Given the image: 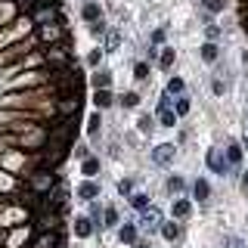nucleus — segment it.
<instances>
[{
    "label": "nucleus",
    "instance_id": "nucleus-1",
    "mask_svg": "<svg viewBox=\"0 0 248 248\" xmlns=\"http://www.w3.org/2000/svg\"><path fill=\"white\" fill-rule=\"evenodd\" d=\"M174 155H177V149L170 143H161V146H155V149H152L155 165H170V161H174Z\"/></svg>",
    "mask_w": 248,
    "mask_h": 248
},
{
    "label": "nucleus",
    "instance_id": "nucleus-2",
    "mask_svg": "<svg viewBox=\"0 0 248 248\" xmlns=\"http://www.w3.org/2000/svg\"><path fill=\"white\" fill-rule=\"evenodd\" d=\"M208 168L214 170V174H227V168H230V161L220 155V149H211L208 152Z\"/></svg>",
    "mask_w": 248,
    "mask_h": 248
},
{
    "label": "nucleus",
    "instance_id": "nucleus-3",
    "mask_svg": "<svg viewBox=\"0 0 248 248\" xmlns=\"http://www.w3.org/2000/svg\"><path fill=\"white\" fill-rule=\"evenodd\" d=\"M140 223H143L146 230H155L161 223V214H158V208H146L143 211V217H140Z\"/></svg>",
    "mask_w": 248,
    "mask_h": 248
},
{
    "label": "nucleus",
    "instance_id": "nucleus-4",
    "mask_svg": "<svg viewBox=\"0 0 248 248\" xmlns=\"http://www.w3.org/2000/svg\"><path fill=\"white\" fill-rule=\"evenodd\" d=\"M31 186H34L37 192H46L53 186V174H46V170H41V174H34L31 177Z\"/></svg>",
    "mask_w": 248,
    "mask_h": 248
},
{
    "label": "nucleus",
    "instance_id": "nucleus-5",
    "mask_svg": "<svg viewBox=\"0 0 248 248\" xmlns=\"http://www.w3.org/2000/svg\"><path fill=\"white\" fill-rule=\"evenodd\" d=\"M37 227H41L44 232H53V230L59 227V217L53 214V211H44V214H41V220H37Z\"/></svg>",
    "mask_w": 248,
    "mask_h": 248
},
{
    "label": "nucleus",
    "instance_id": "nucleus-6",
    "mask_svg": "<svg viewBox=\"0 0 248 248\" xmlns=\"http://www.w3.org/2000/svg\"><path fill=\"white\" fill-rule=\"evenodd\" d=\"M90 232H93V220H90V217H78V220H75V236L87 239Z\"/></svg>",
    "mask_w": 248,
    "mask_h": 248
},
{
    "label": "nucleus",
    "instance_id": "nucleus-7",
    "mask_svg": "<svg viewBox=\"0 0 248 248\" xmlns=\"http://www.w3.org/2000/svg\"><path fill=\"white\" fill-rule=\"evenodd\" d=\"M34 248H59V239L53 236V232H41V236L34 239Z\"/></svg>",
    "mask_w": 248,
    "mask_h": 248
},
{
    "label": "nucleus",
    "instance_id": "nucleus-8",
    "mask_svg": "<svg viewBox=\"0 0 248 248\" xmlns=\"http://www.w3.org/2000/svg\"><path fill=\"white\" fill-rule=\"evenodd\" d=\"M78 196H81V199H87V202H90V199H96V196H99V186L87 180V183H81V186H78Z\"/></svg>",
    "mask_w": 248,
    "mask_h": 248
},
{
    "label": "nucleus",
    "instance_id": "nucleus-9",
    "mask_svg": "<svg viewBox=\"0 0 248 248\" xmlns=\"http://www.w3.org/2000/svg\"><path fill=\"white\" fill-rule=\"evenodd\" d=\"M46 59H50L53 65H65V62H68V53L62 50V46H53V50L46 53Z\"/></svg>",
    "mask_w": 248,
    "mask_h": 248
},
{
    "label": "nucleus",
    "instance_id": "nucleus-10",
    "mask_svg": "<svg viewBox=\"0 0 248 248\" xmlns=\"http://www.w3.org/2000/svg\"><path fill=\"white\" fill-rule=\"evenodd\" d=\"M41 81H44L41 72H28L25 78H19V81H16V87H28V84H41Z\"/></svg>",
    "mask_w": 248,
    "mask_h": 248
},
{
    "label": "nucleus",
    "instance_id": "nucleus-11",
    "mask_svg": "<svg viewBox=\"0 0 248 248\" xmlns=\"http://www.w3.org/2000/svg\"><path fill=\"white\" fill-rule=\"evenodd\" d=\"M227 161H230V165H239V161H242V146L230 143L227 146Z\"/></svg>",
    "mask_w": 248,
    "mask_h": 248
},
{
    "label": "nucleus",
    "instance_id": "nucleus-12",
    "mask_svg": "<svg viewBox=\"0 0 248 248\" xmlns=\"http://www.w3.org/2000/svg\"><path fill=\"white\" fill-rule=\"evenodd\" d=\"M93 103H96V108H108V106H112V93H108V90H96Z\"/></svg>",
    "mask_w": 248,
    "mask_h": 248
},
{
    "label": "nucleus",
    "instance_id": "nucleus-13",
    "mask_svg": "<svg viewBox=\"0 0 248 248\" xmlns=\"http://www.w3.org/2000/svg\"><path fill=\"white\" fill-rule=\"evenodd\" d=\"M16 220H25V214H22V211H16V208H10V211H3V214H0V223H16Z\"/></svg>",
    "mask_w": 248,
    "mask_h": 248
},
{
    "label": "nucleus",
    "instance_id": "nucleus-14",
    "mask_svg": "<svg viewBox=\"0 0 248 248\" xmlns=\"http://www.w3.org/2000/svg\"><path fill=\"white\" fill-rule=\"evenodd\" d=\"M59 112H62V115H72V112H78V96L62 99V103H59Z\"/></svg>",
    "mask_w": 248,
    "mask_h": 248
},
{
    "label": "nucleus",
    "instance_id": "nucleus-15",
    "mask_svg": "<svg viewBox=\"0 0 248 248\" xmlns=\"http://www.w3.org/2000/svg\"><path fill=\"white\" fill-rule=\"evenodd\" d=\"M202 59H205V62H214L217 59V44L214 41H208L205 46H202Z\"/></svg>",
    "mask_w": 248,
    "mask_h": 248
},
{
    "label": "nucleus",
    "instance_id": "nucleus-16",
    "mask_svg": "<svg viewBox=\"0 0 248 248\" xmlns=\"http://www.w3.org/2000/svg\"><path fill=\"white\" fill-rule=\"evenodd\" d=\"M189 211H192V205L186 199H180V202H174V217H189Z\"/></svg>",
    "mask_w": 248,
    "mask_h": 248
},
{
    "label": "nucleus",
    "instance_id": "nucleus-17",
    "mask_svg": "<svg viewBox=\"0 0 248 248\" xmlns=\"http://www.w3.org/2000/svg\"><path fill=\"white\" fill-rule=\"evenodd\" d=\"M192 189H196V199H199V202H205L208 192H211V186H208V180H196V186H192Z\"/></svg>",
    "mask_w": 248,
    "mask_h": 248
},
{
    "label": "nucleus",
    "instance_id": "nucleus-18",
    "mask_svg": "<svg viewBox=\"0 0 248 248\" xmlns=\"http://www.w3.org/2000/svg\"><path fill=\"white\" fill-rule=\"evenodd\" d=\"M118 236H121V242H134V239H137V227H134V223H124Z\"/></svg>",
    "mask_w": 248,
    "mask_h": 248
},
{
    "label": "nucleus",
    "instance_id": "nucleus-19",
    "mask_svg": "<svg viewBox=\"0 0 248 248\" xmlns=\"http://www.w3.org/2000/svg\"><path fill=\"white\" fill-rule=\"evenodd\" d=\"M130 205L140 208V211H146V208H149V196H143V192H134V196H130Z\"/></svg>",
    "mask_w": 248,
    "mask_h": 248
},
{
    "label": "nucleus",
    "instance_id": "nucleus-20",
    "mask_svg": "<svg viewBox=\"0 0 248 248\" xmlns=\"http://www.w3.org/2000/svg\"><path fill=\"white\" fill-rule=\"evenodd\" d=\"M161 236H165L168 242H174V239L180 236V227H177V223H165V227H161Z\"/></svg>",
    "mask_w": 248,
    "mask_h": 248
},
{
    "label": "nucleus",
    "instance_id": "nucleus-21",
    "mask_svg": "<svg viewBox=\"0 0 248 248\" xmlns=\"http://www.w3.org/2000/svg\"><path fill=\"white\" fill-rule=\"evenodd\" d=\"M158 118H161V124H165V127H174V124H177V112H170V108H161Z\"/></svg>",
    "mask_w": 248,
    "mask_h": 248
},
{
    "label": "nucleus",
    "instance_id": "nucleus-22",
    "mask_svg": "<svg viewBox=\"0 0 248 248\" xmlns=\"http://www.w3.org/2000/svg\"><path fill=\"white\" fill-rule=\"evenodd\" d=\"M202 6H205L208 13H220L223 6H227V0H202Z\"/></svg>",
    "mask_w": 248,
    "mask_h": 248
},
{
    "label": "nucleus",
    "instance_id": "nucleus-23",
    "mask_svg": "<svg viewBox=\"0 0 248 248\" xmlns=\"http://www.w3.org/2000/svg\"><path fill=\"white\" fill-rule=\"evenodd\" d=\"M81 170H84V174H87V177H93V174H96V170H99V161H96V158H84Z\"/></svg>",
    "mask_w": 248,
    "mask_h": 248
},
{
    "label": "nucleus",
    "instance_id": "nucleus-24",
    "mask_svg": "<svg viewBox=\"0 0 248 248\" xmlns=\"http://www.w3.org/2000/svg\"><path fill=\"white\" fill-rule=\"evenodd\" d=\"M93 84H96V90H108V72H96L93 75Z\"/></svg>",
    "mask_w": 248,
    "mask_h": 248
},
{
    "label": "nucleus",
    "instance_id": "nucleus-25",
    "mask_svg": "<svg viewBox=\"0 0 248 248\" xmlns=\"http://www.w3.org/2000/svg\"><path fill=\"white\" fill-rule=\"evenodd\" d=\"M84 19L96 22V19H99V6H96V3H87V6H84Z\"/></svg>",
    "mask_w": 248,
    "mask_h": 248
},
{
    "label": "nucleus",
    "instance_id": "nucleus-26",
    "mask_svg": "<svg viewBox=\"0 0 248 248\" xmlns=\"http://www.w3.org/2000/svg\"><path fill=\"white\" fill-rule=\"evenodd\" d=\"M56 34H59V31L53 25H41V37H44V41H56Z\"/></svg>",
    "mask_w": 248,
    "mask_h": 248
},
{
    "label": "nucleus",
    "instance_id": "nucleus-27",
    "mask_svg": "<svg viewBox=\"0 0 248 248\" xmlns=\"http://www.w3.org/2000/svg\"><path fill=\"white\" fill-rule=\"evenodd\" d=\"M137 127H140V134H149V130H152V118H149V115H143V118L137 121Z\"/></svg>",
    "mask_w": 248,
    "mask_h": 248
},
{
    "label": "nucleus",
    "instance_id": "nucleus-28",
    "mask_svg": "<svg viewBox=\"0 0 248 248\" xmlns=\"http://www.w3.org/2000/svg\"><path fill=\"white\" fill-rule=\"evenodd\" d=\"M134 78H137V81H146V78H149V68H146L143 62H137V68H134Z\"/></svg>",
    "mask_w": 248,
    "mask_h": 248
},
{
    "label": "nucleus",
    "instance_id": "nucleus-29",
    "mask_svg": "<svg viewBox=\"0 0 248 248\" xmlns=\"http://www.w3.org/2000/svg\"><path fill=\"white\" fill-rule=\"evenodd\" d=\"M121 103L127 106V108H134V106H140V96H137V93H124V96H121Z\"/></svg>",
    "mask_w": 248,
    "mask_h": 248
},
{
    "label": "nucleus",
    "instance_id": "nucleus-30",
    "mask_svg": "<svg viewBox=\"0 0 248 248\" xmlns=\"http://www.w3.org/2000/svg\"><path fill=\"white\" fill-rule=\"evenodd\" d=\"M168 93H183V81H180V78H170V81H168Z\"/></svg>",
    "mask_w": 248,
    "mask_h": 248
},
{
    "label": "nucleus",
    "instance_id": "nucleus-31",
    "mask_svg": "<svg viewBox=\"0 0 248 248\" xmlns=\"http://www.w3.org/2000/svg\"><path fill=\"white\" fill-rule=\"evenodd\" d=\"M174 65V50H165L161 53V68H170Z\"/></svg>",
    "mask_w": 248,
    "mask_h": 248
},
{
    "label": "nucleus",
    "instance_id": "nucleus-32",
    "mask_svg": "<svg viewBox=\"0 0 248 248\" xmlns=\"http://www.w3.org/2000/svg\"><path fill=\"white\" fill-rule=\"evenodd\" d=\"M53 16H56V13H53V6H50V10H41V13L34 16V19H37V22H44V25H46V22H50Z\"/></svg>",
    "mask_w": 248,
    "mask_h": 248
},
{
    "label": "nucleus",
    "instance_id": "nucleus-33",
    "mask_svg": "<svg viewBox=\"0 0 248 248\" xmlns=\"http://www.w3.org/2000/svg\"><path fill=\"white\" fill-rule=\"evenodd\" d=\"M115 223H118V214H115V208H108V211H106V223H103V227H115Z\"/></svg>",
    "mask_w": 248,
    "mask_h": 248
},
{
    "label": "nucleus",
    "instance_id": "nucleus-34",
    "mask_svg": "<svg viewBox=\"0 0 248 248\" xmlns=\"http://www.w3.org/2000/svg\"><path fill=\"white\" fill-rule=\"evenodd\" d=\"M22 239H25V230H16V232H13V239H10V248H19Z\"/></svg>",
    "mask_w": 248,
    "mask_h": 248
},
{
    "label": "nucleus",
    "instance_id": "nucleus-35",
    "mask_svg": "<svg viewBox=\"0 0 248 248\" xmlns=\"http://www.w3.org/2000/svg\"><path fill=\"white\" fill-rule=\"evenodd\" d=\"M87 130H90V134H96V130H99V112H96V115H90V121H87Z\"/></svg>",
    "mask_w": 248,
    "mask_h": 248
},
{
    "label": "nucleus",
    "instance_id": "nucleus-36",
    "mask_svg": "<svg viewBox=\"0 0 248 248\" xmlns=\"http://www.w3.org/2000/svg\"><path fill=\"white\" fill-rule=\"evenodd\" d=\"M168 189L180 192V189H183V180H180V177H170V180H168Z\"/></svg>",
    "mask_w": 248,
    "mask_h": 248
},
{
    "label": "nucleus",
    "instance_id": "nucleus-37",
    "mask_svg": "<svg viewBox=\"0 0 248 248\" xmlns=\"http://www.w3.org/2000/svg\"><path fill=\"white\" fill-rule=\"evenodd\" d=\"M189 112V99H177V115H186Z\"/></svg>",
    "mask_w": 248,
    "mask_h": 248
},
{
    "label": "nucleus",
    "instance_id": "nucleus-38",
    "mask_svg": "<svg viewBox=\"0 0 248 248\" xmlns=\"http://www.w3.org/2000/svg\"><path fill=\"white\" fill-rule=\"evenodd\" d=\"M118 192H121V196H127V192H130V180H121L118 183Z\"/></svg>",
    "mask_w": 248,
    "mask_h": 248
},
{
    "label": "nucleus",
    "instance_id": "nucleus-39",
    "mask_svg": "<svg viewBox=\"0 0 248 248\" xmlns=\"http://www.w3.org/2000/svg\"><path fill=\"white\" fill-rule=\"evenodd\" d=\"M208 37H211V41H217V37H220V28L211 25V28H208Z\"/></svg>",
    "mask_w": 248,
    "mask_h": 248
},
{
    "label": "nucleus",
    "instance_id": "nucleus-40",
    "mask_svg": "<svg viewBox=\"0 0 248 248\" xmlns=\"http://www.w3.org/2000/svg\"><path fill=\"white\" fill-rule=\"evenodd\" d=\"M75 155L78 158H87V146H75Z\"/></svg>",
    "mask_w": 248,
    "mask_h": 248
},
{
    "label": "nucleus",
    "instance_id": "nucleus-41",
    "mask_svg": "<svg viewBox=\"0 0 248 248\" xmlns=\"http://www.w3.org/2000/svg\"><path fill=\"white\" fill-rule=\"evenodd\" d=\"M227 245H230V248H242V242H239V239H227Z\"/></svg>",
    "mask_w": 248,
    "mask_h": 248
},
{
    "label": "nucleus",
    "instance_id": "nucleus-42",
    "mask_svg": "<svg viewBox=\"0 0 248 248\" xmlns=\"http://www.w3.org/2000/svg\"><path fill=\"white\" fill-rule=\"evenodd\" d=\"M134 248H149V242H137V245H134Z\"/></svg>",
    "mask_w": 248,
    "mask_h": 248
},
{
    "label": "nucleus",
    "instance_id": "nucleus-43",
    "mask_svg": "<svg viewBox=\"0 0 248 248\" xmlns=\"http://www.w3.org/2000/svg\"><path fill=\"white\" fill-rule=\"evenodd\" d=\"M242 186H245V189H248V170H245V177H242Z\"/></svg>",
    "mask_w": 248,
    "mask_h": 248
}]
</instances>
